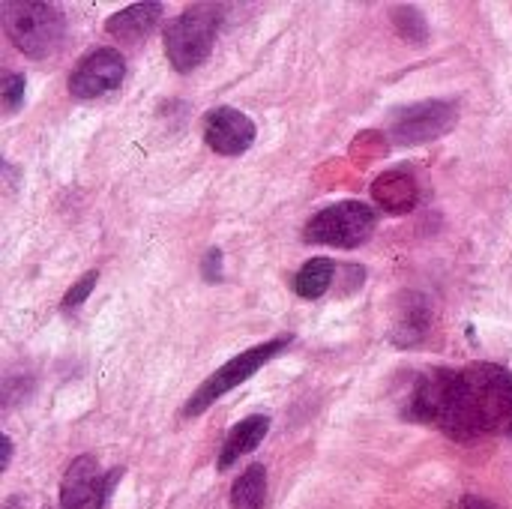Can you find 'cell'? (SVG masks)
I'll return each mask as SVG.
<instances>
[{
  "label": "cell",
  "instance_id": "277c9868",
  "mask_svg": "<svg viewBox=\"0 0 512 509\" xmlns=\"http://www.w3.org/2000/svg\"><path fill=\"white\" fill-rule=\"evenodd\" d=\"M378 213L363 201H339L318 210L306 225V243L336 246V249H357L375 231Z\"/></svg>",
  "mask_w": 512,
  "mask_h": 509
},
{
  "label": "cell",
  "instance_id": "d6986e66",
  "mask_svg": "<svg viewBox=\"0 0 512 509\" xmlns=\"http://www.w3.org/2000/svg\"><path fill=\"white\" fill-rule=\"evenodd\" d=\"M459 509H498L492 501H486V498H477V495H465L462 498V504Z\"/></svg>",
  "mask_w": 512,
  "mask_h": 509
},
{
  "label": "cell",
  "instance_id": "4fadbf2b",
  "mask_svg": "<svg viewBox=\"0 0 512 509\" xmlns=\"http://www.w3.org/2000/svg\"><path fill=\"white\" fill-rule=\"evenodd\" d=\"M264 501H267V471L264 465H249L231 489V509H264Z\"/></svg>",
  "mask_w": 512,
  "mask_h": 509
},
{
  "label": "cell",
  "instance_id": "ba28073f",
  "mask_svg": "<svg viewBox=\"0 0 512 509\" xmlns=\"http://www.w3.org/2000/svg\"><path fill=\"white\" fill-rule=\"evenodd\" d=\"M126 75V60L117 48H96L78 60L69 75V93L75 99H99L120 87Z\"/></svg>",
  "mask_w": 512,
  "mask_h": 509
},
{
  "label": "cell",
  "instance_id": "ffe728a7",
  "mask_svg": "<svg viewBox=\"0 0 512 509\" xmlns=\"http://www.w3.org/2000/svg\"><path fill=\"white\" fill-rule=\"evenodd\" d=\"M9 459H12V441L3 438V471L9 468Z\"/></svg>",
  "mask_w": 512,
  "mask_h": 509
},
{
  "label": "cell",
  "instance_id": "e0dca14e",
  "mask_svg": "<svg viewBox=\"0 0 512 509\" xmlns=\"http://www.w3.org/2000/svg\"><path fill=\"white\" fill-rule=\"evenodd\" d=\"M96 279H99V273L96 270H90V273H84L69 291H66V297H63V312H75L87 297H90V291L96 288Z\"/></svg>",
  "mask_w": 512,
  "mask_h": 509
},
{
  "label": "cell",
  "instance_id": "3957f363",
  "mask_svg": "<svg viewBox=\"0 0 512 509\" xmlns=\"http://www.w3.org/2000/svg\"><path fill=\"white\" fill-rule=\"evenodd\" d=\"M222 21V6L216 3H195L177 15L165 30V54L177 72L198 69L216 42V30Z\"/></svg>",
  "mask_w": 512,
  "mask_h": 509
},
{
  "label": "cell",
  "instance_id": "7c38bea8",
  "mask_svg": "<svg viewBox=\"0 0 512 509\" xmlns=\"http://www.w3.org/2000/svg\"><path fill=\"white\" fill-rule=\"evenodd\" d=\"M429 330V300L420 294H408L405 303L399 306V318L393 327V342L399 345H414L426 336Z\"/></svg>",
  "mask_w": 512,
  "mask_h": 509
},
{
  "label": "cell",
  "instance_id": "44dd1931",
  "mask_svg": "<svg viewBox=\"0 0 512 509\" xmlns=\"http://www.w3.org/2000/svg\"><path fill=\"white\" fill-rule=\"evenodd\" d=\"M45 509H51V507H45Z\"/></svg>",
  "mask_w": 512,
  "mask_h": 509
},
{
  "label": "cell",
  "instance_id": "52a82bcc",
  "mask_svg": "<svg viewBox=\"0 0 512 509\" xmlns=\"http://www.w3.org/2000/svg\"><path fill=\"white\" fill-rule=\"evenodd\" d=\"M123 477V468H114L108 477L99 474V462L93 456H78L60 483V507L63 509H102L114 483Z\"/></svg>",
  "mask_w": 512,
  "mask_h": 509
},
{
  "label": "cell",
  "instance_id": "8fae6325",
  "mask_svg": "<svg viewBox=\"0 0 512 509\" xmlns=\"http://www.w3.org/2000/svg\"><path fill=\"white\" fill-rule=\"evenodd\" d=\"M270 432V417L267 414H252L246 420H240L228 438H225V447H222V456H219V471H228L234 462H240V456L252 453Z\"/></svg>",
  "mask_w": 512,
  "mask_h": 509
},
{
  "label": "cell",
  "instance_id": "ac0fdd59",
  "mask_svg": "<svg viewBox=\"0 0 512 509\" xmlns=\"http://www.w3.org/2000/svg\"><path fill=\"white\" fill-rule=\"evenodd\" d=\"M222 252L219 249H210L207 252V258H204V279L207 282H219L222 279Z\"/></svg>",
  "mask_w": 512,
  "mask_h": 509
},
{
  "label": "cell",
  "instance_id": "5b68a950",
  "mask_svg": "<svg viewBox=\"0 0 512 509\" xmlns=\"http://www.w3.org/2000/svg\"><path fill=\"white\" fill-rule=\"evenodd\" d=\"M288 345H291V336H279V339H270V342L255 345V348H249V351H240L237 357H231L225 366H219V369L192 393V399L186 402L183 414H186V417L204 414L213 402H219V399H222L225 393H231L237 384L249 381L261 366H267V363H270L276 354H282Z\"/></svg>",
  "mask_w": 512,
  "mask_h": 509
},
{
  "label": "cell",
  "instance_id": "6da1fadb",
  "mask_svg": "<svg viewBox=\"0 0 512 509\" xmlns=\"http://www.w3.org/2000/svg\"><path fill=\"white\" fill-rule=\"evenodd\" d=\"M405 417L465 444L512 438V372L495 363L432 369L414 381Z\"/></svg>",
  "mask_w": 512,
  "mask_h": 509
},
{
  "label": "cell",
  "instance_id": "2e32d148",
  "mask_svg": "<svg viewBox=\"0 0 512 509\" xmlns=\"http://www.w3.org/2000/svg\"><path fill=\"white\" fill-rule=\"evenodd\" d=\"M24 75H18V72H6L3 75V81H0V96H3V108L12 114V111H18V105L24 102Z\"/></svg>",
  "mask_w": 512,
  "mask_h": 509
},
{
  "label": "cell",
  "instance_id": "8992f818",
  "mask_svg": "<svg viewBox=\"0 0 512 509\" xmlns=\"http://www.w3.org/2000/svg\"><path fill=\"white\" fill-rule=\"evenodd\" d=\"M456 108L450 102H417L411 108H399L390 120V135L402 147L426 144L447 135L456 126Z\"/></svg>",
  "mask_w": 512,
  "mask_h": 509
},
{
  "label": "cell",
  "instance_id": "30bf717a",
  "mask_svg": "<svg viewBox=\"0 0 512 509\" xmlns=\"http://www.w3.org/2000/svg\"><path fill=\"white\" fill-rule=\"evenodd\" d=\"M162 18V3H132L120 12H114L108 21H105V30L117 39H126V42H141L147 39L156 24Z\"/></svg>",
  "mask_w": 512,
  "mask_h": 509
},
{
  "label": "cell",
  "instance_id": "9a60e30c",
  "mask_svg": "<svg viewBox=\"0 0 512 509\" xmlns=\"http://www.w3.org/2000/svg\"><path fill=\"white\" fill-rule=\"evenodd\" d=\"M393 21H396L399 33H402L405 39H411L414 45H423V42H426L429 24H426V18L420 15V9H414V6H399V9H393Z\"/></svg>",
  "mask_w": 512,
  "mask_h": 509
},
{
  "label": "cell",
  "instance_id": "7a4b0ae2",
  "mask_svg": "<svg viewBox=\"0 0 512 509\" xmlns=\"http://www.w3.org/2000/svg\"><path fill=\"white\" fill-rule=\"evenodd\" d=\"M3 30L18 51L27 57H51L66 36V18L54 3L39 0H6L0 6Z\"/></svg>",
  "mask_w": 512,
  "mask_h": 509
},
{
  "label": "cell",
  "instance_id": "5bb4252c",
  "mask_svg": "<svg viewBox=\"0 0 512 509\" xmlns=\"http://www.w3.org/2000/svg\"><path fill=\"white\" fill-rule=\"evenodd\" d=\"M333 276H336V264L330 258H312L309 264H303V270L297 273L294 279V291L303 297V300H318L330 291L333 285Z\"/></svg>",
  "mask_w": 512,
  "mask_h": 509
},
{
  "label": "cell",
  "instance_id": "9c48e42d",
  "mask_svg": "<svg viewBox=\"0 0 512 509\" xmlns=\"http://www.w3.org/2000/svg\"><path fill=\"white\" fill-rule=\"evenodd\" d=\"M255 123L237 111V108H213L204 117V141L210 150L222 153V156H240L255 144Z\"/></svg>",
  "mask_w": 512,
  "mask_h": 509
}]
</instances>
